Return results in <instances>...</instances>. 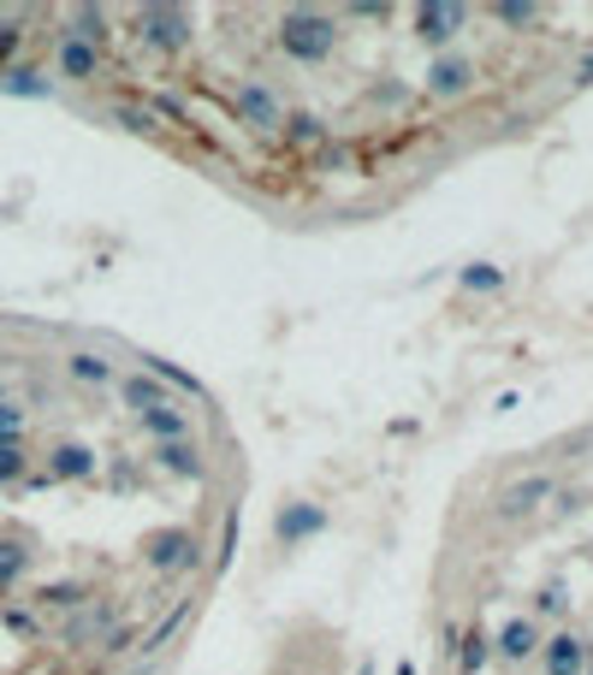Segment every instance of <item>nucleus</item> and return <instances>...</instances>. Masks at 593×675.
Segmentation results:
<instances>
[{
    "label": "nucleus",
    "mask_w": 593,
    "mask_h": 675,
    "mask_svg": "<svg viewBox=\"0 0 593 675\" xmlns=\"http://www.w3.org/2000/svg\"><path fill=\"white\" fill-rule=\"evenodd\" d=\"M273 42H280V54L297 66H327L344 42V19L327 7H285L280 24H273Z\"/></svg>",
    "instance_id": "obj_1"
},
{
    "label": "nucleus",
    "mask_w": 593,
    "mask_h": 675,
    "mask_svg": "<svg viewBox=\"0 0 593 675\" xmlns=\"http://www.w3.org/2000/svg\"><path fill=\"white\" fill-rule=\"evenodd\" d=\"M132 24H137V42L142 48H155V54H167V60H179V54H191L196 48V19H191V7H137L132 12Z\"/></svg>",
    "instance_id": "obj_2"
},
{
    "label": "nucleus",
    "mask_w": 593,
    "mask_h": 675,
    "mask_svg": "<svg viewBox=\"0 0 593 675\" xmlns=\"http://www.w3.org/2000/svg\"><path fill=\"white\" fill-rule=\"evenodd\" d=\"M142 569L149 575H196L202 569V539L196 527H161L142 539Z\"/></svg>",
    "instance_id": "obj_3"
},
{
    "label": "nucleus",
    "mask_w": 593,
    "mask_h": 675,
    "mask_svg": "<svg viewBox=\"0 0 593 675\" xmlns=\"http://www.w3.org/2000/svg\"><path fill=\"white\" fill-rule=\"evenodd\" d=\"M469 19L475 12L463 7V0H422L410 24H415V42H422L427 54H452L463 42V31H469Z\"/></svg>",
    "instance_id": "obj_4"
},
{
    "label": "nucleus",
    "mask_w": 593,
    "mask_h": 675,
    "mask_svg": "<svg viewBox=\"0 0 593 675\" xmlns=\"http://www.w3.org/2000/svg\"><path fill=\"white\" fill-rule=\"evenodd\" d=\"M231 113H238V125H250L255 137H280L285 125V101L273 90L267 78H238L231 83Z\"/></svg>",
    "instance_id": "obj_5"
},
{
    "label": "nucleus",
    "mask_w": 593,
    "mask_h": 675,
    "mask_svg": "<svg viewBox=\"0 0 593 675\" xmlns=\"http://www.w3.org/2000/svg\"><path fill=\"white\" fill-rule=\"evenodd\" d=\"M332 527V510L315 504V497H292V504H280V516H273V539H280L285 551L309 546V539H321Z\"/></svg>",
    "instance_id": "obj_6"
},
{
    "label": "nucleus",
    "mask_w": 593,
    "mask_h": 675,
    "mask_svg": "<svg viewBox=\"0 0 593 675\" xmlns=\"http://www.w3.org/2000/svg\"><path fill=\"white\" fill-rule=\"evenodd\" d=\"M475 78H481V71H475V60L463 48H452V54H433L427 60V71H422V90L433 95V101H463L475 90Z\"/></svg>",
    "instance_id": "obj_7"
},
{
    "label": "nucleus",
    "mask_w": 593,
    "mask_h": 675,
    "mask_svg": "<svg viewBox=\"0 0 593 675\" xmlns=\"http://www.w3.org/2000/svg\"><path fill=\"white\" fill-rule=\"evenodd\" d=\"M101 66H107V54L90 48L83 36H71V31L54 36V78H66V83H95Z\"/></svg>",
    "instance_id": "obj_8"
},
{
    "label": "nucleus",
    "mask_w": 593,
    "mask_h": 675,
    "mask_svg": "<svg viewBox=\"0 0 593 675\" xmlns=\"http://www.w3.org/2000/svg\"><path fill=\"white\" fill-rule=\"evenodd\" d=\"M552 492H558V480L546 474V468H528L523 480H511V487L499 492V516L504 522H516V516H534L540 504H552Z\"/></svg>",
    "instance_id": "obj_9"
},
{
    "label": "nucleus",
    "mask_w": 593,
    "mask_h": 675,
    "mask_svg": "<svg viewBox=\"0 0 593 675\" xmlns=\"http://www.w3.org/2000/svg\"><path fill=\"white\" fill-rule=\"evenodd\" d=\"M582 670H588V634L558 628V634L540 640V675H582Z\"/></svg>",
    "instance_id": "obj_10"
},
{
    "label": "nucleus",
    "mask_w": 593,
    "mask_h": 675,
    "mask_svg": "<svg viewBox=\"0 0 593 675\" xmlns=\"http://www.w3.org/2000/svg\"><path fill=\"white\" fill-rule=\"evenodd\" d=\"M540 622L534 616H511V622H499L493 634V657H504V664H528V657H540Z\"/></svg>",
    "instance_id": "obj_11"
},
{
    "label": "nucleus",
    "mask_w": 593,
    "mask_h": 675,
    "mask_svg": "<svg viewBox=\"0 0 593 675\" xmlns=\"http://www.w3.org/2000/svg\"><path fill=\"white\" fill-rule=\"evenodd\" d=\"M137 427L149 445H179V438H196V415L179 403H161V409H149V415H137Z\"/></svg>",
    "instance_id": "obj_12"
},
{
    "label": "nucleus",
    "mask_w": 593,
    "mask_h": 675,
    "mask_svg": "<svg viewBox=\"0 0 593 675\" xmlns=\"http://www.w3.org/2000/svg\"><path fill=\"white\" fill-rule=\"evenodd\" d=\"M149 462L161 468V474H172V480H208V457H202L196 438H179V445H155Z\"/></svg>",
    "instance_id": "obj_13"
},
{
    "label": "nucleus",
    "mask_w": 593,
    "mask_h": 675,
    "mask_svg": "<svg viewBox=\"0 0 593 675\" xmlns=\"http://www.w3.org/2000/svg\"><path fill=\"white\" fill-rule=\"evenodd\" d=\"M113 391H119V403L132 409V421L149 415V409H161V403H172V391L155 374H142V368L137 374H119V386H113Z\"/></svg>",
    "instance_id": "obj_14"
},
{
    "label": "nucleus",
    "mask_w": 593,
    "mask_h": 675,
    "mask_svg": "<svg viewBox=\"0 0 593 675\" xmlns=\"http://www.w3.org/2000/svg\"><path fill=\"white\" fill-rule=\"evenodd\" d=\"M280 137H285V149H327V142H332V125L321 119V113H309V107H285Z\"/></svg>",
    "instance_id": "obj_15"
},
{
    "label": "nucleus",
    "mask_w": 593,
    "mask_h": 675,
    "mask_svg": "<svg viewBox=\"0 0 593 675\" xmlns=\"http://www.w3.org/2000/svg\"><path fill=\"white\" fill-rule=\"evenodd\" d=\"M452 657H457V670H463V675H481L487 664H493V634H487L481 622L457 628V640H452Z\"/></svg>",
    "instance_id": "obj_16"
},
{
    "label": "nucleus",
    "mask_w": 593,
    "mask_h": 675,
    "mask_svg": "<svg viewBox=\"0 0 593 675\" xmlns=\"http://www.w3.org/2000/svg\"><path fill=\"white\" fill-rule=\"evenodd\" d=\"M95 474V450L78 445V438H66V445L48 450V480H90Z\"/></svg>",
    "instance_id": "obj_17"
},
{
    "label": "nucleus",
    "mask_w": 593,
    "mask_h": 675,
    "mask_svg": "<svg viewBox=\"0 0 593 675\" xmlns=\"http://www.w3.org/2000/svg\"><path fill=\"white\" fill-rule=\"evenodd\" d=\"M66 374L78 379V386H95V391H101V386H119V368H113L101 350H71V356H66Z\"/></svg>",
    "instance_id": "obj_18"
},
{
    "label": "nucleus",
    "mask_w": 593,
    "mask_h": 675,
    "mask_svg": "<svg viewBox=\"0 0 593 675\" xmlns=\"http://www.w3.org/2000/svg\"><path fill=\"white\" fill-rule=\"evenodd\" d=\"M0 90L19 95V101H54L48 71H36V66H7V71H0Z\"/></svg>",
    "instance_id": "obj_19"
},
{
    "label": "nucleus",
    "mask_w": 593,
    "mask_h": 675,
    "mask_svg": "<svg viewBox=\"0 0 593 675\" xmlns=\"http://www.w3.org/2000/svg\"><path fill=\"white\" fill-rule=\"evenodd\" d=\"M107 24H113L107 7H78V12H71V36H83V42H90V48H101V54H107V42H113Z\"/></svg>",
    "instance_id": "obj_20"
},
{
    "label": "nucleus",
    "mask_w": 593,
    "mask_h": 675,
    "mask_svg": "<svg viewBox=\"0 0 593 675\" xmlns=\"http://www.w3.org/2000/svg\"><path fill=\"white\" fill-rule=\"evenodd\" d=\"M487 19L504 24V31H534L546 19V7L540 0H499V7H487Z\"/></svg>",
    "instance_id": "obj_21"
},
{
    "label": "nucleus",
    "mask_w": 593,
    "mask_h": 675,
    "mask_svg": "<svg viewBox=\"0 0 593 675\" xmlns=\"http://www.w3.org/2000/svg\"><path fill=\"white\" fill-rule=\"evenodd\" d=\"M113 616H119L113 605H83V610L66 622V640H90V634L107 640V634H113Z\"/></svg>",
    "instance_id": "obj_22"
},
{
    "label": "nucleus",
    "mask_w": 593,
    "mask_h": 675,
    "mask_svg": "<svg viewBox=\"0 0 593 675\" xmlns=\"http://www.w3.org/2000/svg\"><path fill=\"white\" fill-rule=\"evenodd\" d=\"M191 605H196V598H179V605H172V610L161 616V622H155L149 634H142V657H155V652H161V645H167L172 634H179V628H184V616H191Z\"/></svg>",
    "instance_id": "obj_23"
},
{
    "label": "nucleus",
    "mask_w": 593,
    "mask_h": 675,
    "mask_svg": "<svg viewBox=\"0 0 593 675\" xmlns=\"http://www.w3.org/2000/svg\"><path fill=\"white\" fill-rule=\"evenodd\" d=\"M142 374H155L167 391H184V398H208V391H202V386H196V379L184 374V368H172L167 356H142Z\"/></svg>",
    "instance_id": "obj_24"
},
{
    "label": "nucleus",
    "mask_w": 593,
    "mask_h": 675,
    "mask_svg": "<svg viewBox=\"0 0 593 675\" xmlns=\"http://www.w3.org/2000/svg\"><path fill=\"white\" fill-rule=\"evenodd\" d=\"M457 285L463 290H504V267H493V261H469V267H457Z\"/></svg>",
    "instance_id": "obj_25"
},
{
    "label": "nucleus",
    "mask_w": 593,
    "mask_h": 675,
    "mask_svg": "<svg viewBox=\"0 0 593 675\" xmlns=\"http://www.w3.org/2000/svg\"><path fill=\"white\" fill-rule=\"evenodd\" d=\"M24 48V12H0V71L19 60Z\"/></svg>",
    "instance_id": "obj_26"
},
{
    "label": "nucleus",
    "mask_w": 593,
    "mask_h": 675,
    "mask_svg": "<svg viewBox=\"0 0 593 675\" xmlns=\"http://www.w3.org/2000/svg\"><path fill=\"white\" fill-rule=\"evenodd\" d=\"M36 605H54V610H78V605H90V593H83L78 581H54V586H42V598Z\"/></svg>",
    "instance_id": "obj_27"
},
{
    "label": "nucleus",
    "mask_w": 593,
    "mask_h": 675,
    "mask_svg": "<svg viewBox=\"0 0 593 675\" xmlns=\"http://www.w3.org/2000/svg\"><path fill=\"white\" fill-rule=\"evenodd\" d=\"M31 474V450L24 445H0V487H19Z\"/></svg>",
    "instance_id": "obj_28"
},
{
    "label": "nucleus",
    "mask_w": 593,
    "mask_h": 675,
    "mask_svg": "<svg viewBox=\"0 0 593 675\" xmlns=\"http://www.w3.org/2000/svg\"><path fill=\"white\" fill-rule=\"evenodd\" d=\"M113 125L132 130V137H149V130H155V113L137 107V101H119V107H113Z\"/></svg>",
    "instance_id": "obj_29"
},
{
    "label": "nucleus",
    "mask_w": 593,
    "mask_h": 675,
    "mask_svg": "<svg viewBox=\"0 0 593 675\" xmlns=\"http://www.w3.org/2000/svg\"><path fill=\"white\" fill-rule=\"evenodd\" d=\"M231 557H238V510H226V522H220V551H214V569H231Z\"/></svg>",
    "instance_id": "obj_30"
},
{
    "label": "nucleus",
    "mask_w": 593,
    "mask_h": 675,
    "mask_svg": "<svg viewBox=\"0 0 593 675\" xmlns=\"http://www.w3.org/2000/svg\"><path fill=\"white\" fill-rule=\"evenodd\" d=\"M31 569V551H19V546H0V593H7L12 581Z\"/></svg>",
    "instance_id": "obj_31"
},
{
    "label": "nucleus",
    "mask_w": 593,
    "mask_h": 675,
    "mask_svg": "<svg viewBox=\"0 0 593 675\" xmlns=\"http://www.w3.org/2000/svg\"><path fill=\"white\" fill-rule=\"evenodd\" d=\"M0 445H24V409L19 403H0Z\"/></svg>",
    "instance_id": "obj_32"
},
{
    "label": "nucleus",
    "mask_w": 593,
    "mask_h": 675,
    "mask_svg": "<svg viewBox=\"0 0 593 675\" xmlns=\"http://www.w3.org/2000/svg\"><path fill=\"white\" fill-rule=\"evenodd\" d=\"M563 605H570V598H563V586H558V581H546V586H540V610H546V616H558Z\"/></svg>",
    "instance_id": "obj_33"
},
{
    "label": "nucleus",
    "mask_w": 593,
    "mask_h": 675,
    "mask_svg": "<svg viewBox=\"0 0 593 675\" xmlns=\"http://www.w3.org/2000/svg\"><path fill=\"white\" fill-rule=\"evenodd\" d=\"M374 101H386V107H403V101H410V90H403V83H380V90H374Z\"/></svg>",
    "instance_id": "obj_34"
},
{
    "label": "nucleus",
    "mask_w": 593,
    "mask_h": 675,
    "mask_svg": "<svg viewBox=\"0 0 593 675\" xmlns=\"http://www.w3.org/2000/svg\"><path fill=\"white\" fill-rule=\"evenodd\" d=\"M570 78H575V83H582V90H588V83H593V48H588V54H582V60H575V66H570Z\"/></svg>",
    "instance_id": "obj_35"
},
{
    "label": "nucleus",
    "mask_w": 593,
    "mask_h": 675,
    "mask_svg": "<svg viewBox=\"0 0 593 675\" xmlns=\"http://www.w3.org/2000/svg\"><path fill=\"white\" fill-rule=\"evenodd\" d=\"M7 628H19V634H31L36 622H31V610H7Z\"/></svg>",
    "instance_id": "obj_36"
},
{
    "label": "nucleus",
    "mask_w": 593,
    "mask_h": 675,
    "mask_svg": "<svg viewBox=\"0 0 593 675\" xmlns=\"http://www.w3.org/2000/svg\"><path fill=\"white\" fill-rule=\"evenodd\" d=\"M0 403H7V379H0Z\"/></svg>",
    "instance_id": "obj_37"
},
{
    "label": "nucleus",
    "mask_w": 593,
    "mask_h": 675,
    "mask_svg": "<svg viewBox=\"0 0 593 675\" xmlns=\"http://www.w3.org/2000/svg\"><path fill=\"white\" fill-rule=\"evenodd\" d=\"M582 675H593V670H582Z\"/></svg>",
    "instance_id": "obj_38"
}]
</instances>
